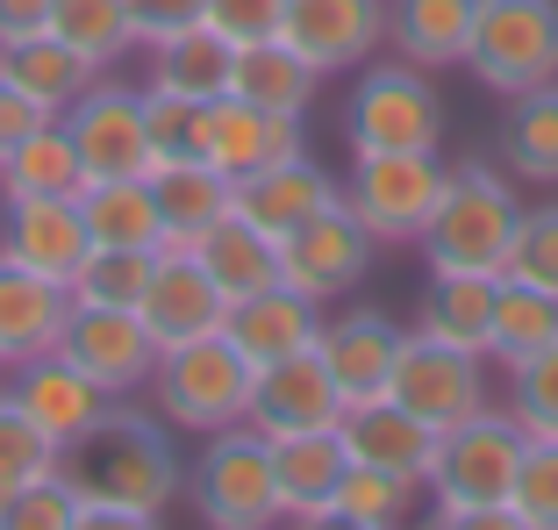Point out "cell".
Returning a JSON list of instances; mask_svg holds the SVG:
<instances>
[{
  "label": "cell",
  "instance_id": "obj_34",
  "mask_svg": "<svg viewBox=\"0 0 558 530\" xmlns=\"http://www.w3.org/2000/svg\"><path fill=\"white\" fill-rule=\"evenodd\" d=\"M501 166H509V180L558 186V80L509 100V116H501Z\"/></svg>",
  "mask_w": 558,
  "mask_h": 530
},
{
  "label": "cell",
  "instance_id": "obj_39",
  "mask_svg": "<svg viewBox=\"0 0 558 530\" xmlns=\"http://www.w3.org/2000/svg\"><path fill=\"white\" fill-rule=\"evenodd\" d=\"M150 265H158V251L94 244V251H86V265L72 273V301H86V309H136L144 287H150Z\"/></svg>",
  "mask_w": 558,
  "mask_h": 530
},
{
  "label": "cell",
  "instance_id": "obj_9",
  "mask_svg": "<svg viewBox=\"0 0 558 530\" xmlns=\"http://www.w3.org/2000/svg\"><path fill=\"white\" fill-rule=\"evenodd\" d=\"M387 395H395L409 415H423L429 431H451V423H465V415L494 409L487 359H480V351H459V345H437V337H423V330H409Z\"/></svg>",
  "mask_w": 558,
  "mask_h": 530
},
{
  "label": "cell",
  "instance_id": "obj_42",
  "mask_svg": "<svg viewBox=\"0 0 558 530\" xmlns=\"http://www.w3.org/2000/svg\"><path fill=\"white\" fill-rule=\"evenodd\" d=\"M509 280H530V287H544V294H558V201L523 208L515 244H509Z\"/></svg>",
  "mask_w": 558,
  "mask_h": 530
},
{
  "label": "cell",
  "instance_id": "obj_47",
  "mask_svg": "<svg viewBox=\"0 0 558 530\" xmlns=\"http://www.w3.org/2000/svg\"><path fill=\"white\" fill-rule=\"evenodd\" d=\"M36 122H50V116H44V108H36L29 94H15V86L0 80V158H8V150H15L22 136L36 130Z\"/></svg>",
  "mask_w": 558,
  "mask_h": 530
},
{
  "label": "cell",
  "instance_id": "obj_28",
  "mask_svg": "<svg viewBox=\"0 0 558 530\" xmlns=\"http://www.w3.org/2000/svg\"><path fill=\"white\" fill-rule=\"evenodd\" d=\"M150 50V80L158 94H180V100H215V94H230V65H236V44L230 36H215L208 22H194V29H172L158 36Z\"/></svg>",
  "mask_w": 558,
  "mask_h": 530
},
{
  "label": "cell",
  "instance_id": "obj_2",
  "mask_svg": "<svg viewBox=\"0 0 558 530\" xmlns=\"http://www.w3.org/2000/svg\"><path fill=\"white\" fill-rule=\"evenodd\" d=\"M523 423H515L501 401L465 423H451L437 445V473H429V516L444 530L451 523H487V530H509V487H515V466H523Z\"/></svg>",
  "mask_w": 558,
  "mask_h": 530
},
{
  "label": "cell",
  "instance_id": "obj_3",
  "mask_svg": "<svg viewBox=\"0 0 558 530\" xmlns=\"http://www.w3.org/2000/svg\"><path fill=\"white\" fill-rule=\"evenodd\" d=\"M515 222H523V194L509 186V172L480 166V158H459L444 166V194L437 216L423 230V258L429 273H509V244Z\"/></svg>",
  "mask_w": 558,
  "mask_h": 530
},
{
  "label": "cell",
  "instance_id": "obj_6",
  "mask_svg": "<svg viewBox=\"0 0 558 530\" xmlns=\"http://www.w3.org/2000/svg\"><path fill=\"white\" fill-rule=\"evenodd\" d=\"M201 523L208 530H272L279 516V473H272V437L236 423V431L201 437V459L186 473Z\"/></svg>",
  "mask_w": 558,
  "mask_h": 530
},
{
  "label": "cell",
  "instance_id": "obj_4",
  "mask_svg": "<svg viewBox=\"0 0 558 530\" xmlns=\"http://www.w3.org/2000/svg\"><path fill=\"white\" fill-rule=\"evenodd\" d=\"M251 387H258V365H251L222 330H215V337H194V345H172V351H165L144 395L158 401L165 431L215 437V431L251 423Z\"/></svg>",
  "mask_w": 558,
  "mask_h": 530
},
{
  "label": "cell",
  "instance_id": "obj_36",
  "mask_svg": "<svg viewBox=\"0 0 558 530\" xmlns=\"http://www.w3.org/2000/svg\"><path fill=\"white\" fill-rule=\"evenodd\" d=\"M50 36L72 44L94 72H116L136 50V22L130 0H50Z\"/></svg>",
  "mask_w": 558,
  "mask_h": 530
},
{
  "label": "cell",
  "instance_id": "obj_35",
  "mask_svg": "<svg viewBox=\"0 0 558 530\" xmlns=\"http://www.w3.org/2000/svg\"><path fill=\"white\" fill-rule=\"evenodd\" d=\"M558 345V294H544V287L530 280H494V330H487V365H501L509 373L515 359H530V351Z\"/></svg>",
  "mask_w": 558,
  "mask_h": 530
},
{
  "label": "cell",
  "instance_id": "obj_48",
  "mask_svg": "<svg viewBox=\"0 0 558 530\" xmlns=\"http://www.w3.org/2000/svg\"><path fill=\"white\" fill-rule=\"evenodd\" d=\"M50 29V0H0V44H22V36Z\"/></svg>",
  "mask_w": 558,
  "mask_h": 530
},
{
  "label": "cell",
  "instance_id": "obj_22",
  "mask_svg": "<svg viewBox=\"0 0 558 530\" xmlns=\"http://www.w3.org/2000/svg\"><path fill=\"white\" fill-rule=\"evenodd\" d=\"M65 315H72L65 280H44V273H22L15 258H0V373L58 351Z\"/></svg>",
  "mask_w": 558,
  "mask_h": 530
},
{
  "label": "cell",
  "instance_id": "obj_29",
  "mask_svg": "<svg viewBox=\"0 0 558 530\" xmlns=\"http://www.w3.org/2000/svg\"><path fill=\"white\" fill-rule=\"evenodd\" d=\"M0 80L15 86V94H29L44 116H65L100 72L86 65L72 44H58V36L44 29V36H22V44H0Z\"/></svg>",
  "mask_w": 558,
  "mask_h": 530
},
{
  "label": "cell",
  "instance_id": "obj_23",
  "mask_svg": "<svg viewBox=\"0 0 558 530\" xmlns=\"http://www.w3.org/2000/svg\"><path fill=\"white\" fill-rule=\"evenodd\" d=\"M150 194H158V222H165V244L172 251H194L236 208V180L222 166H208V158H165V166H150Z\"/></svg>",
  "mask_w": 558,
  "mask_h": 530
},
{
  "label": "cell",
  "instance_id": "obj_26",
  "mask_svg": "<svg viewBox=\"0 0 558 530\" xmlns=\"http://www.w3.org/2000/svg\"><path fill=\"white\" fill-rule=\"evenodd\" d=\"M473 15L480 0H387V44L409 65H465V44H473Z\"/></svg>",
  "mask_w": 558,
  "mask_h": 530
},
{
  "label": "cell",
  "instance_id": "obj_40",
  "mask_svg": "<svg viewBox=\"0 0 558 530\" xmlns=\"http://www.w3.org/2000/svg\"><path fill=\"white\" fill-rule=\"evenodd\" d=\"M501 409L523 423V437H558V345H544V351H530V359L509 365Z\"/></svg>",
  "mask_w": 558,
  "mask_h": 530
},
{
  "label": "cell",
  "instance_id": "obj_7",
  "mask_svg": "<svg viewBox=\"0 0 558 530\" xmlns=\"http://www.w3.org/2000/svg\"><path fill=\"white\" fill-rule=\"evenodd\" d=\"M465 72L494 100L551 86L558 80V0H480Z\"/></svg>",
  "mask_w": 558,
  "mask_h": 530
},
{
  "label": "cell",
  "instance_id": "obj_33",
  "mask_svg": "<svg viewBox=\"0 0 558 530\" xmlns=\"http://www.w3.org/2000/svg\"><path fill=\"white\" fill-rule=\"evenodd\" d=\"M80 216H86V237H94V244H122V251H158L165 244L150 172H130V180H86L80 186Z\"/></svg>",
  "mask_w": 558,
  "mask_h": 530
},
{
  "label": "cell",
  "instance_id": "obj_10",
  "mask_svg": "<svg viewBox=\"0 0 558 530\" xmlns=\"http://www.w3.org/2000/svg\"><path fill=\"white\" fill-rule=\"evenodd\" d=\"M373 230H365L359 216H351V201L337 194L323 208V216H308L301 230L279 237V280L301 287V294H315L329 309L337 294H359L365 273H373Z\"/></svg>",
  "mask_w": 558,
  "mask_h": 530
},
{
  "label": "cell",
  "instance_id": "obj_15",
  "mask_svg": "<svg viewBox=\"0 0 558 530\" xmlns=\"http://www.w3.org/2000/svg\"><path fill=\"white\" fill-rule=\"evenodd\" d=\"M344 387L323 365V351H294V359L258 365V387H251V431L265 437H308V431H337L344 423Z\"/></svg>",
  "mask_w": 558,
  "mask_h": 530
},
{
  "label": "cell",
  "instance_id": "obj_44",
  "mask_svg": "<svg viewBox=\"0 0 558 530\" xmlns=\"http://www.w3.org/2000/svg\"><path fill=\"white\" fill-rule=\"evenodd\" d=\"M194 122H201V100H180V94H158V86H144L150 166H165V158H194Z\"/></svg>",
  "mask_w": 558,
  "mask_h": 530
},
{
  "label": "cell",
  "instance_id": "obj_21",
  "mask_svg": "<svg viewBox=\"0 0 558 530\" xmlns=\"http://www.w3.org/2000/svg\"><path fill=\"white\" fill-rule=\"evenodd\" d=\"M323 301L301 294V287H258V294L230 301V315H222V337H230L236 351H244L251 365H272V359H294V351H315V337H323Z\"/></svg>",
  "mask_w": 558,
  "mask_h": 530
},
{
  "label": "cell",
  "instance_id": "obj_8",
  "mask_svg": "<svg viewBox=\"0 0 558 530\" xmlns=\"http://www.w3.org/2000/svg\"><path fill=\"white\" fill-rule=\"evenodd\" d=\"M437 194H444V150H359L344 172V201L373 230V244H423Z\"/></svg>",
  "mask_w": 558,
  "mask_h": 530
},
{
  "label": "cell",
  "instance_id": "obj_37",
  "mask_svg": "<svg viewBox=\"0 0 558 530\" xmlns=\"http://www.w3.org/2000/svg\"><path fill=\"white\" fill-rule=\"evenodd\" d=\"M423 502L415 481H395V473H379V466H344V481H337V502H329V523L344 530H401Z\"/></svg>",
  "mask_w": 558,
  "mask_h": 530
},
{
  "label": "cell",
  "instance_id": "obj_46",
  "mask_svg": "<svg viewBox=\"0 0 558 530\" xmlns=\"http://www.w3.org/2000/svg\"><path fill=\"white\" fill-rule=\"evenodd\" d=\"M201 15H208V0H130L136 50H144V44H158V36H172V29H194Z\"/></svg>",
  "mask_w": 558,
  "mask_h": 530
},
{
  "label": "cell",
  "instance_id": "obj_5",
  "mask_svg": "<svg viewBox=\"0 0 558 530\" xmlns=\"http://www.w3.org/2000/svg\"><path fill=\"white\" fill-rule=\"evenodd\" d=\"M344 144L359 150H444V94L429 65L373 58L359 65V86L344 100Z\"/></svg>",
  "mask_w": 558,
  "mask_h": 530
},
{
  "label": "cell",
  "instance_id": "obj_18",
  "mask_svg": "<svg viewBox=\"0 0 558 530\" xmlns=\"http://www.w3.org/2000/svg\"><path fill=\"white\" fill-rule=\"evenodd\" d=\"M8 395H15L22 409L36 415V431H50V445H72V437H86L100 415L116 409V395H108L94 373H80L65 351H44V359L15 365V373H8Z\"/></svg>",
  "mask_w": 558,
  "mask_h": 530
},
{
  "label": "cell",
  "instance_id": "obj_20",
  "mask_svg": "<svg viewBox=\"0 0 558 530\" xmlns=\"http://www.w3.org/2000/svg\"><path fill=\"white\" fill-rule=\"evenodd\" d=\"M401 345H409V330H401L395 315H379V309L323 315V337H315V351H323V365L337 373L344 401H379V395H387Z\"/></svg>",
  "mask_w": 558,
  "mask_h": 530
},
{
  "label": "cell",
  "instance_id": "obj_45",
  "mask_svg": "<svg viewBox=\"0 0 558 530\" xmlns=\"http://www.w3.org/2000/svg\"><path fill=\"white\" fill-rule=\"evenodd\" d=\"M201 22L244 50V44H265V36H279V22H287V0H208V15H201Z\"/></svg>",
  "mask_w": 558,
  "mask_h": 530
},
{
  "label": "cell",
  "instance_id": "obj_16",
  "mask_svg": "<svg viewBox=\"0 0 558 530\" xmlns=\"http://www.w3.org/2000/svg\"><path fill=\"white\" fill-rule=\"evenodd\" d=\"M337 437H344L351 466H379V473L415 481V487H429V473H437V445H444V431H429L423 415H409L395 395L351 401L344 423H337Z\"/></svg>",
  "mask_w": 558,
  "mask_h": 530
},
{
  "label": "cell",
  "instance_id": "obj_12",
  "mask_svg": "<svg viewBox=\"0 0 558 530\" xmlns=\"http://www.w3.org/2000/svg\"><path fill=\"white\" fill-rule=\"evenodd\" d=\"M58 351H65L80 373H94L116 401L144 395L150 373H158V359H165L158 337L144 330V315H136V309H86V301H72Z\"/></svg>",
  "mask_w": 558,
  "mask_h": 530
},
{
  "label": "cell",
  "instance_id": "obj_32",
  "mask_svg": "<svg viewBox=\"0 0 558 530\" xmlns=\"http://www.w3.org/2000/svg\"><path fill=\"white\" fill-rule=\"evenodd\" d=\"M80 186H86V166H80V150H72L65 116L36 122L0 158V201H50V194H80Z\"/></svg>",
  "mask_w": 558,
  "mask_h": 530
},
{
  "label": "cell",
  "instance_id": "obj_19",
  "mask_svg": "<svg viewBox=\"0 0 558 530\" xmlns=\"http://www.w3.org/2000/svg\"><path fill=\"white\" fill-rule=\"evenodd\" d=\"M94 237H86L80 194H50V201H8V222H0V258H15L22 273H44V280H65L86 265Z\"/></svg>",
  "mask_w": 558,
  "mask_h": 530
},
{
  "label": "cell",
  "instance_id": "obj_31",
  "mask_svg": "<svg viewBox=\"0 0 558 530\" xmlns=\"http://www.w3.org/2000/svg\"><path fill=\"white\" fill-rule=\"evenodd\" d=\"M194 258H201V273L222 287V301H244V294H258V287H279V237H265L258 222L236 216V208L194 244Z\"/></svg>",
  "mask_w": 558,
  "mask_h": 530
},
{
  "label": "cell",
  "instance_id": "obj_13",
  "mask_svg": "<svg viewBox=\"0 0 558 530\" xmlns=\"http://www.w3.org/2000/svg\"><path fill=\"white\" fill-rule=\"evenodd\" d=\"M301 122L308 116H272V108H251V100H236V94H215V100H201L194 158H208V166H222L230 180H244V172L279 166V158H308Z\"/></svg>",
  "mask_w": 558,
  "mask_h": 530
},
{
  "label": "cell",
  "instance_id": "obj_11",
  "mask_svg": "<svg viewBox=\"0 0 558 530\" xmlns=\"http://www.w3.org/2000/svg\"><path fill=\"white\" fill-rule=\"evenodd\" d=\"M65 130H72V150H80L86 180H130V172H150L144 86L100 72V80L65 108Z\"/></svg>",
  "mask_w": 558,
  "mask_h": 530
},
{
  "label": "cell",
  "instance_id": "obj_43",
  "mask_svg": "<svg viewBox=\"0 0 558 530\" xmlns=\"http://www.w3.org/2000/svg\"><path fill=\"white\" fill-rule=\"evenodd\" d=\"M0 530H80V487L65 481V466L22 487L8 502V516H0Z\"/></svg>",
  "mask_w": 558,
  "mask_h": 530
},
{
  "label": "cell",
  "instance_id": "obj_41",
  "mask_svg": "<svg viewBox=\"0 0 558 530\" xmlns=\"http://www.w3.org/2000/svg\"><path fill=\"white\" fill-rule=\"evenodd\" d=\"M509 530H558V437H530L509 487Z\"/></svg>",
  "mask_w": 558,
  "mask_h": 530
},
{
  "label": "cell",
  "instance_id": "obj_1",
  "mask_svg": "<svg viewBox=\"0 0 558 530\" xmlns=\"http://www.w3.org/2000/svg\"><path fill=\"white\" fill-rule=\"evenodd\" d=\"M58 466L80 487V530H150L186 487L165 415L122 409V401L86 437H72Z\"/></svg>",
  "mask_w": 558,
  "mask_h": 530
},
{
  "label": "cell",
  "instance_id": "obj_25",
  "mask_svg": "<svg viewBox=\"0 0 558 530\" xmlns=\"http://www.w3.org/2000/svg\"><path fill=\"white\" fill-rule=\"evenodd\" d=\"M344 437L308 431V437H272V473H279V516L287 523H329V502L344 481Z\"/></svg>",
  "mask_w": 558,
  "mask_h": 530
},
{
  "label": "cell",
  "instance_id": "obj_38",
  "mask_svg": "<svg viewBox=\"0 0 558 530\" xmlns=\"http://www.w3.org/2000/svg\"><path fill=\"white\" fill-rule=\"evenodd\" d=\"M65 445H50V431H36V415L0 387V502H15L29 481L58 473Z\"/></svg>",
  "mask_w": 558,
  "mask_h": 530
},
{
  "label": "cell",
  "instance_id": "obj_30",
  "mask_svg": "<svg viewBox=\"0 0 558 530\" xmlns=\"http://www.w3.org/2000/svg\"><path fill=\"white\" fill-rule=\"evenodd\" d=\"M415 330L437 345H459L487 359V330H494V273H429L423 301H415Z\"/></svg>",
  "mask_w": 558,
  "mask_h": 530
},
{
  "label": "cell",
  "instance_id": "obj_14",
  "mask_svg": "<svg viewBox=\"0 0 558 530\" xmlns=\"http://www.w3.org/2000/svg\"><path fill=\"white\" fill-rule=\"evenodd\" d=\"M279 36L323 80H337V72H359L387 50V0H287Z\"/></svg>",
  "mask_w": 558,
  "mask_h": 530
},
{
  "label": "cell",
  "instance_id": "obj_27",
  "mask_svg": "<svg viewBox=\"0 0 558 530\" xmlns=\"http://www.w3.org/2000/svg\"><path fill=\"white\" fill-rule=\"evenodd\" d=\"M323 72L301 58L287 36H265V44H244L230 65V94L251 100V108H272V116H308Z\"/></svg>",
  "mask_w": 558,
  "mask_h": 530
},
{
  "label": "cell",
  "instance_id": "obj_24",
  "mask_svg": "<svg viewBox=\"0 0 558 530\" xmlns=\"http://www.w3.org/2000/svg\"><path fill=\"white\" fill-rule=\"evenodd\" d=\"M337 194H344V180L323 172L315 158H279V166H258L236 180V216H251L265 237H287L308 216H323Z\"/></svg>",
  "mask_w": 558,
  "mask_h": 530
},
{
  "label": "cell",
  "instance_id": "obj_17",
  "mask_svg": "<svg viewBox=\"0 0 558 530\" xmlns=\"http://www.w3.org/2000/svg\"><path fill=\"white\" fill-rule=\"evenodd\" d=\"M136 315H144V330L158 337V351H172V345H194V337L222 330L230 301H222V287L201 273L194 251L165 244L158 265H150V287H144V301H136Z\"/></svg>",
  "mask_w": 558,
  "mask_h": 530
}]
</instances>
